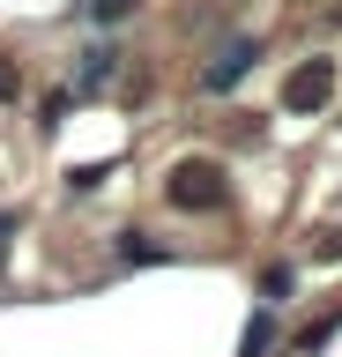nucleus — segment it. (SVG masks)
I'll return each instance as SVG.
<instances>
[{
	"label": "nucleus",
	"instance_id": "obj_1",
	"mask_svg": "<svg viewBox=\"0 0 342 357\" xmlns=\"http://www.w3.org/2000/svg\"><path fill=\"white\" fill-rule=\"evenodd\" d=\"M164 194H171V208H194V216H216V208H231L224 164H208V156H186V164H171Z\"/></svg>",
	"mask_w": 342,
	"mask_h": 357
},
{
	"label": "nucleus",
	"instance_id": "obj_2",
	"mask_svg": "<svg viewBox=\"0 0 342 357\" xmlns=\"http://www.w3.org/2000/svg\"><path fill=\"white\" fill-rule=\"evenodd\" d=\"M327 97H335V60H305L290 82H283V105L290 112H320Z\"/></svg>",
	"mask_w": 342,
	"mask_h": 357
},
{
	"label": "nucleus",
	"instance_id": "obj_3",
	"mask_svg": "<svg viewBox=\"0 0 342 357\" xmlns=\"http://www.w3.org/2000/svg\"><path fill=\"white\" fill-rule=\"evenodd\" d=\"M253 60H261V45H246V38H238V45H224V52H216V67L201 75V89H231Z\"/></svg>",
	"mask_w": 342,
	"mask_h": 357
},
{
	"label": "nucleus",
	"instance_id": "obj_4",
	"mask_svg": "<svg viewBox=\"0 0 342 357\" xmlns=\"http://www.w3.org/2000/svg\"><path fill=\"white\" fill-rule=\"evenodd\" d=\"M119 261H127V268H149V261H171V245H157V238H149V231H127V238H119Z\"/></svg>",
	"mask_w": 342,
	"mask_h": 357
},
{
	"label": "nucleus",
	"instance_id": "obj_5",
	"mask_svg": "<svg viewBox=\"0 0 342 357\" xmlns=\"http://www.w3.org/2000/svg\"><path fill=\"white\" fill-rule=\"evenodd\" d=\"M268 342H275V320H268V312H261V320H253V328H246V357H268Z\"/></svg>",
	"mask_w": 342,
	"mask_h": 357
},
{
	"label": "nucleus",
	"instance_id": "obj_6",
	"mask_svg": "<svg viewBox=\"0 0 342 357\" xmlns=\"http://www.w3.org/2000/svg\"><path fill=\"white\" fill-rule=\"evenodd\" d=\"M313 261H342V231H320V245H313Z\"/></svg>",
	"mask_w": 342,
	"mask_h": 357
},
{
	"label": "nucleus",
	"instance_id": "obj_7",
	"mask_svg": "<svg viewBox=\"0 0 342 357\" xmlns=\"http://www.w3.org/2000/svg\"><path fill=\"white\" fill-rule=\"evenodd\" d=\"M127 8H141V0H97V22H119Z\"/></svg>",
	"mask_w": 342,
	"mask_h": 357
},
{
	"label": "nucleus",
	"instance_id": "obj_8",
	"mask_svg": "<svg viewBox=\"0 0 342 357\" xmlns=\"http://www.w3.org/2000/svg\"><path fill=\"white\" fill-rule=\"evenodd\" d=\"M15 89H23V82H15L8 67H0V105H15Z\"/></svg>",
	"mask_w": 342,
	"mask_h": 357
},
{
	"label": "nucleus",
	"instance_id": "obj_9",
	"mask_svg": "<svg viewBox=\"0 0 342 357\" xmlns=\"http://www.w3.org/2000/svg\"><path fill=\"white\" fill-rule=\"evenodd\" d=\"M0 253H8V216H0Z\"/></svg>",
	"mask_w": 342,
	"mask_h": 357
},
{
	"label": "nucleus",
	"instance_id": "obj_10",
	"mask_svg": "<svg viewBox=\"0 0 342 357\" xmlns=\"http://www.w3.org/2000/svg\"><path fill=\"white\" fill-rule=\"evenodd\" d=\"M335 22H342V0H335Z\"/></svg>",
	"mask_w": 342,
	"mask_h": 357
}]
</instances>
